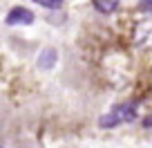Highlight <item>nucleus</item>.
I'll use <instances>...</instances> for the list:
<instances>
[{
	"mask_svg": "<svg viewBox=\"0 0 152 148\" xmlns=\"http://www.w3.org/2000/svg\"><path fill=\"white\" fill-rule=\"evenodd\" d=\"M92 7H94L99 14L110 16V14H114V11L119 9V2H116V0H94V2H92Z\"/></svg>",
	"mask_w": 152,
	"mask_h": 148,
	"instance_id": "nucleus-5",
	"label": "nucleus"
},
{
	"mask_svg": "<svg viewBox=\"0 0 152 148\" xmlns=\"http://www.w3.org/2000/svg\"><path fill=\"white\" fill-rule=\"evenodd\" d=\"M134 119H137V103H119L101 117L99 126L101 128H114V126L128 124V121H134Z\"/></svg>",
	"mask_w": 152,
	"mask_h": 148,
	"instance_id": "nucleus-1",
	"label": "nucleus"
},
{
	"mask_svg": "<svg viewBox=\"0 0 152 148\" xmlns=\"http://www.w3.org/2000/svg\"><path fill=\"white\" fill-rule=\"evenodd\" d=\"M139 9L141 11H150L152 14V2H139Z\"/></svg>",
	"mask_w": 152,
	"mask_h": 148,
	"instance_id": "nucleus-7",
	"label": "nucleus"
},
{
	"mask_svg": "<svg viewBox=\"0 0 152 148\" xmlns=\"http://www.w3.org/2000/svg\"><path fill=\"white\" fill-rule=\"evenodd\" d=\"M38 5L45 7V9H63V2H61V0H40Z\"/></svg>",
	"mask_w": 152,
	"mask_h": 148,
	"instance_id": "nucleus-6",
	"label": "nucleus"
},
{
	"mask_svg": "<svg viewBox=\"0 0 152 148\" xmlns=\"http://www.w3.org/2000/svg\"><path fill=\"white\" fill-rule=\"evenodd\" d=\"M132 43L137 47H152V18H145L134 25L132 29Z\"/></svg>",
	"mask_w": 152,
	"mask_h": 148,
	"instance_id": "nucleus-2",
	"label": "nucleus"
},
{
	"mask_svg": "<svg viewBox=\"0 0 152 148\" xmlns=\"http://www.w3.org/2000/svg\"><path fill=\"white\" fill-rule=\"evenodd\" d=\"M143 128H152V115L143 119Z\"/></svg>",
	"mask_w": 152,
	"mask_h": 148,
	"instance_id": "nucleus-8",
	"label": "nucleus"
},
{
	"mask_svg": "<svg viewBox=\"0 0 152 148\" xmlns=\"http://www.w3.org/2000/svg\"><path fill=\"white\" fill-rule=\"evenodd\" d=\"M7 25H31L34 23V14L27 9V7H14V9L7 11Z\"/></svg>",
	"mask_w": 152,
	"mask_h": 148,
	"instance_id": "nucleus-3",
	"label": "nucleus"
},
{
	"mask_svg": "<svg viewBox=\"0 0 152 148\" xmlns=\"http://www.w3.org/2000/svg\"><path fill=\"white\" fill-rule=\"evenodd\" d=\"M56 61H58V54H56V49H54V47H47V49H43V52L38 54V61H36V65H38V70H54Z\"/></svg>",
	"mask_w": 152,
	"mask_h": 148,
	"instance_id": "nucleus-4",
	"label": "nucleus"
}]
</instances>
